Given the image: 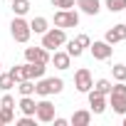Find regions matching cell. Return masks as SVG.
I'll list each match as a JSON object with an SVG mask.
<instances>
[{
  "label": "cell",
  "mask_w": 126,
  "mask_h": 126,
  "mask_svg": "<svg viewBox=\"0 0 126 126\" xmlns=\"http://www.w3.org/2000/svg\"><path fill=\"white\" fill-rule=\"evenodd\" d=\"M62 89H64V82L59 77H42L35 84V94H40V96H52V94H59Z\"/></svg>",
  "instance_id": "1"
},
{
  "label": "cell",
  "mask_w": 126,
  "mask_h": 126,
  "mask_svg": "<svg viewBox=\"0 0 126 126\" xmlns=\"http://www.w3.org/2000/svg\"><path fill=\"white\" fill-rule=\"evenodd\" d=\"M67 42V32L62 30V27H49L47 32H42V47L45 49H59L62 45Z\"/></svg>",
  "instance_id": "2"
},
{
  "label": "cell",
  "mask_w": 126,
  "mask_h": 126,
  "mask_svg": "<svg viewBox=\"0 0 126 126\" xmlns=\"http://www.w3.org/2000/svg\"><path fill=\"white\" fill-rule=\"evenodd\" d=\"M10 35H13V40L15 42H27L30 40V35H32V30H30V22L25 20V17H20V15H15V20L10 22Z\"/></svg>",
  "instance_id": "3"
},
{
  "label": "cell",
  "mask_w": 126,
  "mask_h": 126,
  "mask_svg": "<svg viewBox=\"0 0 126 126\" xmlns=\"http://www.w3.org/2000/svg\"><path fill=\"white\" fill-rule=\"evenodd\" d=\"M54 25L62 27V30H67V27H77L79 25V13L77 10H57L54 13Z\"/></svg>",
  "instance_id": "4"
},
{
  "label": "cell",
  "mask_w": 126,
  "mask_h": 126,
  "mask_svg": "<svg viewBox=\"0 0 126 126\" xmlns=\"http://www.w3.org/2000/svg\"><path fill=\"white\" fill-rule=\"evenodd\" d=\"M74 87H77V92H82V94H87L92 87H94V79H92V72L87 69V67H82V69H77V74H74Z\"/></svg>",
  "instance_id": "5"
},
{
  "label": "cell",
  "mask_w": 126,
  "mask_h": 126,
  "mask_svg": "<svg viewBox=\"0 0 126 126\" xmlns=\"http://www.w3.org/2000/svg\"><path fill=\"white\" fill-rule=\"evenodd\" d=\"M35 119H37V121H42V124H49V121L54 119V104H52V101H47V99L37 101V109H35Z\"/></svg>",
  "instance_id": "6"
},
{
  "label": "cell",
  "mask_w": 126,
  "mask_h": 126,
  "mask_svg": "<svg viewBox=\"0 0 126 126\" xmlns=\"http://www.w3.org/2000/svg\"><path fill=\"white\" fill-rule=\"evenodd\" d=\"M87 94H89V111L92 114H104L106 111V94H99L94 89H89Z\"/></svg>",
  "instance_id": "7"
},
{
  "label": "cell",
  "mask_w": 126,
  "mask_h": 126,
  "mask_svg": "<svg viewBox=\"0 0 126 126\" xmlns=\"http://www.w3.org/2000/svg\"><path fill=\"white\" fill-rule=\"evenodd\" d=\"M25 59L27 62H45V64H49V49H45L42 45L40 47H25Z\"/></svg>",
  "instance_id": "8"
},
{
  "label": "cell",
  "mask_w": 126,
  "mask_h": 126,
  "mask_svg": "<svg viewBox=\"0 0 126 126\" xmlns=\"http://www.w3.org/2000/svg\"><path fill=\"white\" fill-rule=\"evenodd\" d=\"M89 49H92V57H94V59H101V62H104V59L111 57V49H114V47H111L106 40H101V42H92Z\"/></svg>",
  "instance_id": "9"
},
{
  "label": "cell",
  "mask_w": 126,
  "mask_h": 126,
  "mask_svg": "<svg viewBox=\"0 0 126 126\" xmlns=\"http://www.w3.org/2000/svg\"><path fill=\"white\" fill-rule=\"evenodd\" d=\"M49 62H52L57 69L64 72V69H69V64H72V57L67 54V49H54V54L49 57Z\"/></svg>",
  "instance_id": "10"
},
{
  "label": "cell",
  "mask_w": 126,
  "mask_h": 126,
  "mask_svg": "<svg viewBox=\"0 0 126 126\" xmlns=\"http://www.w3.org/2000/svg\"><path fill=\"white\" fill-rule=\"evenodd\" d=\"M45 69H47L45 62H25L27 79H42V77H45Z\"/></svg>",
  "instance_id": "11"
},
{
  "label": "cell",
  "mask_w": 126,
  "mask_h": 126,
  "mask_svg": "<svg viewBox=\"0 0 126 126\" xmlns=\"http://www.w3.org/2000/svg\"><path fill=\"white\" fill-rule=\"evenodd\" d=\"M109 45H116V42H124L126 40V25H114L111 30H106V37H104Z\"/></svg>",
  "instance_id": "12"
},
{
  "label": "cell",
  "mask_w": 126,
  "mask_h": 126,
  "mask_svg": "<svg viewBox=\"0 0 126 126\" xmlns=\"http://www.w3.org/2000/svg\"><path fill=\"white\" fill-rule=\"evenodd\" d=\"M77 8L84 13V15H99V10H101V3L99 0H77Z\"/></svg>",
  "instance_id": "13"
},
{
  "label": "cell",
  "mask_w": 126,
  "mask_h": 126,
  "mask_svg": "<svg viewBox=\"0 0 126 126\" xmlns=\"http://www.w3.org/2000/svg\"><path fill=\"white\" fill-rule=\"evenodd\" d=\"M69 124H74V126H89L92 124V111H87V109L74 111L72 119H69Z\"/></svg>",
  "instance_id": "14"
},
{
  "label": "cell",
  "mask_w": 126,
  "mask_h": 126,
  "mask_svg": "<svg viewBox=\"0 0 126 126\" xmlns=\"http://www.w3.org/2000/svg\"><path fill=\"white\" fill-rule=\"evenodd\" d=\"M17 109L25 114V116H35V109H37V101L32 99V96H22L20 99V104H17Z\"/></svg>",
  "instance_id": "15"
},
{
  "label": "cell",
  "mask_w": 126,
  "mask_h": 126,
  "mask_svg": "<svg viewBox=\"0 0 126 126\" xmlns=\"http://www.w3.org/2000/svg\"><path fill=\"white\" fill-rule=\"evenodd\" d=\"M30 30H32L35 35H42V32H47V30H49V22H47V17H32V20H30Z\"/></svg>",
  "instance_id": "16"
},
{
  "label": "cell",
  "mask_w": 126,
  "mask_h": 126,
  "mask_svg": "<svg viewBox=\"0 0 126 126\" xmlns=\"http://www.w3.org/2000/svg\"><path fill=\"white\" fill-rule=\"evenodd\" d=\"M30 0H13V13L15 15H20V17H25L27 13H30Z\"/></svg>",
  "instance_id": "17"
},
{
  "label": "cell",
  "mask_w": 126,
  "mask_h": 126,
  "mask_svg": "<svg viewBox=\"0 0 126 126\" xmlns=\"http://www.w3.org/2000/svg\"><path fill=\"white\" fill-rule=\"evenodd\" d=\"M109 104L116 114H121V116L126 114V96H109Z\"/></svg>",
  "instance_id": "18"
},
{
  "label": "cell",
  "mask_w": 126,
  "mask_h": 126,
  "mask_svg": "<svg viewBox=\"0 0 126 126\" xmlns=\"http://www.w3.org/2000/svg\"><path fill=\"white\" fill-rule=\"evenodd\" d=\"M17 92H20L22 96H32V94H35V82H32V79H22V82H17Z\"/></svg>",
  "instance_id": "19"
},
{
  "label": "cell",
  "mask_w": 126,
  "mask_h": 126,
  "mask_svg": "<svg viewBox=\"0 0 126 126\" xmlns=\"http://www.w3.org/2000/svg\"><path fill=\"white\" fill-rule=\"evenodd\" d=\"M10 77L15 79V84H17V82H22V79H27V72H25V64H15V67L10 69Z\"/></svg>",
  "instance_id": "20"
},
{
  "label": "cell",
  "mask_w": 126,
  "mask_h": 126,
  "mask_svg": "<svg viewBox=\"0 0 126 126\" xmlns=\"http://www.w3.org/2000/svg\"><path fill=\"white\" fill-rule=\"evenodd\" d=\"M64 45H67V54H69V57H74V59H77V57H82V52H84V49L77 45V40H69V42H64Z\"/></svg>",
  "instance_id": "21"
},
{
  "label": "cell",
  "mask_w": 126,
  "mask_h": 126,
  "mask_svg": "<svg viewBox=\"0 0 126 126\" xmlns=\"http://www.w3.org/2000/svg\"><path fill=\"white\" fill-rule=\"evenodd\" d=\"M92 89L99 92V94H106V96H109V92H111V82H109V79H96V84H94Z\"/></svg>",
  "instance_id": "22"
},
{
  "label": "cell",
  "mask_w": 126,
  "mask_h": 126,
  "mask_svg": "<svg viewBox=\"0 0 126 126\" xmlns=\"http://www.w3.org/2000/svg\"><path fill=\"white\" fill-rule=\"evenodd\" d=\"M111 74L116 82H126V64H114L111 67Z\"/></svg>",
  "instance_id": "23"
},
{
  "label": "cell",
  "mask_w": 126,
  "mask_h": 126,
  "mask_svg": "<svg viewBox=\"0 0 126 126\" xmlns=\"http://www.w3.org/2000/svg\"><path fill=\"white\" fill-rule=\"evenodd\" d=\"M106 10H111V13L126 10V0H106Z\"/></svg>",
  "instance_id": "24"
},
{
  "label": "cell",
  "mask_w": 126,
  "mask_h": 126,
  "mask_svg": "<svg viewBox=\"0 0 126 126\" xmlns=\"http://www.w3.org/2000/svg\"><path fill=\"white\" fill-rule=\"evenodd\" d=\"M15 87V79L10 77V72L8 74H0V89H3V92H10Z\"/></svg>",
  "instance_id": "25"
},
{
  "label": "cell",
  "mask_w": 126,
  "mask_h": 126,
  "mask_svg": "<svg viewBox=\"0 0 126 126\" xmlns=\"http://www.w3.org/2000/svg\"><path fill=\"white\" fill-rule=\"evenodd\" d=\"M109 96H126V84H124V82H116V84H111V92H109Z\"/></svg>",
  "instance_id": "26"
},
{
  "label": "cell",
  "mask_w": 126,
  "mask_h": 126,
  "mask_svg": "<svg viewBox=\"0 0 126 126\" xmlns=\"http://www.w3.org/2000/svg\"><path fill=\"white\" fill-rule=\"evenodd\" d=\"M15 116H13V109H3L0 106V124H13Z\"/></svg>",
  "instance_id": "27"
},
{
  "label": "cell",
  "mask_w": 126,
  "mask_h": 126,
  "mask_svg": "<svg viewBox=\"0 0 126 126\" xmlns=\"http://www.w3.org/2000/svg\"><path fill=\"white\" fill-rule=\"evenodd\" d=\"M49 3H52L54 8H59V10H69V8H74V0H49Z\"/></svg>",
  "instance_id": "28"
},
{
  "label": "cell",
  "mask_w": 126,
  "mask_h": 126,
  "mask_svg": "<svg viewBox=\"0 0 126 126\" xmlns=\"http://www.w3.org/2000/svg\"><path fill=\"white\" fill-rule=\"evenodd\" d=\"M0 106H3V109H13V111H15V99H13L10 94H5L3 99H0Z\"/></svg>",
  "instance_id": "29"
},
{
  "label": "cell",
  "mask_w": 126,
  "mask_h": 126,
  "mask_svg": "<svg viewBox=\"0 0 126 126\" xmlns=\"http://www.w3.org/2000/svg\"><path fill=\"white\" fill-rule=\"evenodd\" d=\"M74 40H77V45H79V47H82V49H84V47H89V45H92V40H89V35H77V37H74Z\"/></svg>",
  "instance_id": "30"
},
{
  "label": "cell",
  "mask_w": 126,
  "mask_h": 126,
  "mask_svg": "<svg viewBox=\"0 0 126 126\" xmlns=\"http://www.w3.org/2000/svg\"><path fill=\"white\" fill-rule=\"evenodd\" d=\"M17 126H35V116H25L22 114V119H17Z\"/></svg>",
  "instance_id": "31"
},
{
  "label": "cell",
  "mask_w": 126,
  "mask_h": 126,
  "mask_svg": "<svg viewBox=\"0 0 126 126\" xmlns=\"http://www.w3.org/2000/svg\"><path fill=\"white\" fill-rule=\"evenodd\" d=\"M52 121H54V126H67L69 124V119H62V116H54Z\"/></svg>",
  "instance_id": "32"
},
{
  "label": "cell",
  "mask_w": 126,
  "mask_h": 126,
  "mask_svg": "<svg viewBox=\"0 0 126 126\" xmlns=\"http://www.w3.org/2000/svg\"><path fill=\"white\" fill-rule=\"evenodd\" d=\"M124 126H126V114H124Z\"/></svg>",
  "instance_id": "33"
}]
</instances>
